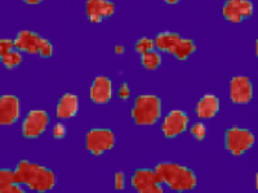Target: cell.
I'll return each instance as SVG.
<instances>
[{
    "label": "cell",
    "mask_w": 258,
    "mask_h": 193,
    "mask_svg": "<svg viewBox=\"0 0 258 193\" xmlns=\"http://www.w3.org/2000/svg\"><path fill=\"white\" fill-rule=\"evenodd\" d=\"M126 179L124 174L119 171L115 174L114 177V186L117 190H123L125 187Z\"/></svg>",
    "instance_id": "cell-25"
},
{
    "label": "cell",
    "mask_w": 258,
    "mask_h": 193,
    "mask_svg": "<svg viewBox=\"0 0 258 193\" xmlns=\"http://www.w3.org/2000/svg\"><path fill=\"white\" fill-rule=\"evenodd\" d=\"M189 118L180 110L171 111L164 118L161 130L165 137L174 138L183 133L187 128Z\"/></svg>",
    "instance_id": "cell-11"
},
{
    "label": "cell",
    "mask_w": 258,
    "mask_h": 193,
    "mask_svg": "<svg viewBox=\"0 0 258 193\" xmlns=\"http://www.w3.org/2000/svg\"><path fill=\"white\" fill-rule=\"evenodd\" d=\"M42 38L35 32L28 30L21 31L14 40L15 49L21 53L38 55Z\"/></svg>",
    "instance_id": "cell-13"
},
{
    "label": "cell",
    "mask_w": 258,
    "mask_h": 193,
    "mask_svg": "<svg viewBox=\"0 0 258 193\" xmlns=\"http://www.w3.org/2000/svg\"><path fill=\"white\" fill-rule=\"evenodd\" d=\"M253 11L251 0H226L222 8L224 19L233 24H241L250 19Z\"/></svg>",
    "instance_id": "cell-7"
},
{
    "label": "cell",
    "mask_w": 258,
    "mask_h": 193,
    "mask_svg": "<svg viewBox=\"0 0 258 193\" xmlns=\"http://www.w3.org/2000/svg\"><path fill=\"white\" fill-rule=\"evenodd\" d=\"M155 169L162 184L170 189L185 191L195 188L197 185L195 173L185 166L164 162L158 164Z\"/></svg>",
    "instance_id": "cell-2"
},
{
    "label": "cell",
    "mask_w": 258,
    "mask_h": 193,
    "mask_svg": "<svg viewBox=\"0 0 258 193\" xmlns=\"http://www.w3.org/2000/svg\"><path fill=\"white\" fill-rule=\"evenodd\" d=\"M115 53L118 55H122L125 52V48L123 45H117L115 47Z\"/></svg>",
    "instance_id": "cell-29"
},
{
    "label": "cell",
    "mask_w": 258,
    "mask_h": 193,
    "mask_svg": "<svg viewBox=\"0 0 258 193\" xmlns=\"http://www.w3.org/2000/svg\"><path fill=\"white\" fill-rule=\"evenodd\" d=\"M219 99L215 95L207 94L203 96L196 107L197 116L201 119H208L216 116L220 110Z\"/></svg>",
    "instance_id": "cell-16"
},
{
    "label": "cell",
    "mask_w": 258,
    "mask_h": 193,
    "mask_svg": "<svg viewBox=\"0 0 258 193\" xmlns=\"http://www.w3.org/2000/svg\"><path fill=\"white\" fill-rule=\"evenodd\" d=\"M14 174L16 183L39 192L50 190L55 184V176L51 170L27 160L18 163Z\"/></svg>",
    "instance_id": "cell-1"
},
{
    "label": "cell",
    "mask_w": 258,
    "mask_h": 193,
    "mask_svg": "<svg viewBox=\"0 0 258 193\" xmlns=\"http://www.w3.org/2000/svg\"><path fill=\"white\" fill-rule=\"evenodd\" d=\"M27 5L30 6H36L40 4L43 0H23Z\"/></svg>",
    "instance_id": "cell-30"
},
{
    "label": "cell",
    "mask_w": 258,
    "mask_h": 193,
    "mask_svg": "<svg viewBox=\"0 0 258 193\" xmlns=\"http://www.w3.org/2000/svg\"><path fill=\"white\" fill-rule=\"evenodd\" d=\"M113 87L111 80L105 76H99L94 80L90 89L91 100L97 104H105L112 98Z\"/></svg>",
    "instance_id": "cell-14"
},
{
    "label": "cell",
    "mask_w": 258,
    "mask_h": 193,
    "mask_svg": "<svg viewBox=\"0 0 258 193\" xmlns=\"http://www.w3.org/2000/svg\"><path fill=\"white\" fill-rule=\"evenodd\" d=\"M0 192L3 193L24 192L25 190L20 186L19 184L14 183L0 189Z\"/></svg>",
    "instance_id": "cell-28"
},
{
    "label": "cell",
    "mask_w": 258,
    "mask_h": 193,
    "mask_svg": "<svg viewBox=\"0 0 258 193\" xmlns=\"http://www.w3.org/2000/svg\"><path fill=\"white\" fill-rule=\"evenodd\" d=\"M49 122V116L46 112L41 110L31 111L23 123V135L29 139L38 137L45 131Z\"/></svg>",
    "instance_id": "cell-10"
},
{
    "label": "cell",
    "mask_w": 258,
    "mask_h": 193,
    "mask_svg": "<svg viewBox=\"0 0 258 193\" xmlns=\"http://www.w3.org/2000/svg\"><path fill=\"white\" fill-rule=\"evenodd\" d=\"M156 49L159 52L173 55L179 60H185L197 50L195 41L173 32L159 33L155 39Z\"/></svg>",
    "instance_id": "cell-3"
},
{
    "label": "cell",
    "mask_w": 258,
    "mask_h": 193,
    "mask_svg": "<svg viewBox=\"0 0 258 193\" xmlns=\"http://www.w3.org/2000/svg\"><path fill=\"white\" fill-rule=\"evenodd\" d=\"M115 143L114 134L109 129H94L86 137V147L90 153L95 156H100L110 151Z\"/></svg>",
    "instance_id": "cell-6"
},
{
    "label": "cell",
    "mask_w": 258,
    "mask_h": 193,
    "mask_svg": "<svg viewBox=\"0 0 258 193\" xmlns=\"http://www.w3.org/2000/svg\"><path fill=\"white\" fill-rule=\"evenodd\" d=\"M162 58L158 50L155 49L141 55L143 66L147 70L155 71L162 63Z\"/></svg>",
    "instance_id": "cell-18"
},
{
    "label": "cell",
    "mask_w": 258,
    "mask_h": 193,
    "mask_svg": "<svg viewBox=\"0 0 258 193\" xmlns=\"http://www.w3.org/2000/svg\"><path fill=\"white\" fill-rule=\"evenodd\" d=\"M161 113L160 99L154 94H143L136 99L132 116L138 125L150 126L157 122Z\"/></svg>",
    "instance_id": "cell-4"
},
{
    "label": "cell",
    "mask_w": 258,
    "mask_h": 193,
    "mask_svg": "<svg viewBox=\"0 0 258 193\" xmlns=\"http://www.w3.org/2000/svg\"><path fill=\"white\" fill-rule=\"evenodd\" d=\"M79 108V101L77 95L68 93L59 100L57 105L56 115L60 119H69L77 114Z\"/></svg>",
    "instance_id": "cell-17"
},
{
    "label": "cell",
    "mask_w": 258,
    "mask_h": 193,
    "mask_svg": "<svg viewBox=\"0 0 258 193\" xmlns=\"http://www.w3.org/2000/svg\"><path fill=\"white\" fill-rule=\"evenodd\" d=\"M163 2L169 5H175L181 2V0H163Z\"/></svg>",
    "instance_id": "cell-31"
},
{
    "label": "cell",
    "mask_w": 258,
    "mask_h": 193,
    "mask_svg": "<svg viewBox=\"0 0 258 193\" xmlns=\"http://www.w3.org/2000/svg\"><path fill=\"white\" fill-rule=\"evenodd\" d=\"M0 56L3 65L9 70H12L19 66L23 60L21 52L16 49Z\"/></svg>",
    "instance_id": "cell-19"
},
{
    "label": "cell",
    "mask_w": 258,
    "mask_h": 193,
    "mask_svg": "<svg viewBox=\"0 0 258 193\" xmlns=\"http://www.w3.org/2000/svg\"><path fill=\"white\" fill-rule=\"evenodd\" d=\"M19 102L14 95L6 94L0 99V123L10 125L14 123L19 116Z\"/></svg>",
    "instance_id": "cell-15"
},
{
    "label": "cell",
    "mask_w": 258,
    "mask_h": 193,
    "mask_svg": "<svg viewBox=\"0 0 258 193\" xmlns=\"http://www.w3.org/2000/svg\"><path fill=\"white\" fill-rule=\"evenodd\" d=\"M15 49L14 40L3 38L0 40V56L3 55Z\"/></svg>",
    "instance_id": "cell-24"
},
{
    "label": "cell",
    "mask_w": 258,
    "mask_h": 193,
    "mask_svg": "<svg viewBox=\"0 0 258 193\" xmlns=\"http://www.w3.org/2000/svg\"><path fill=\"white\" fill-rule=\"evenodd\" d=\"M53 134L56 139H61L66 134V129L61 123H57L53 128Z\"/></svg>",
    "instance_id": "cell-27"
},
{
    "label": "cell",
    "mask_w": 258,
    "mask_h": 193,
    "mask_svg": "<svg viewBox=\"0 0 258 193\" xmlns=\"http://www.w3.org/2000/svg\"><path fill=\"white\" fill-rule=\"evenodd\" d=\"M115 10V6L111 0H87L85 4L86 15L93 24H99L111 17Z\"/></svg>",
    "instance_id": "cell-12"
},
{
    "label": "cell",
    "mask_w": 258,
    "mask_h": 193,
    "mask_svg": "<svg viewBox=\"0 0 258 193\" xmlns=\"http://www.w3.org/2000/svg\"><path fill=\"white\" fill-rule=\"evenodd\" d=\"M53 53V47L51 42L47 39L43 37L38 55L44 58H49L52 56Z\"/></svg>",
    "instance_id": "cell-22"
},
{
    "label": "cell",
    "mask_w": 258,
    "mask_h": 193,
    "mask_svg": "<svg viewBox=\"0 0 258 193\" xmlns=\"http://www.w3.org/2000/svg\"><path fill=\"white\" fill-rule=\"evenodd\" d=\"M253 93V84L248 77L239 75L230 80L229 96L233 103L238 105L249 103L252 99Z\"/></svg>",
    "instance_id": "cell-9"
},
{
    "label": "cell",
    "mask_w": 258,
    "mask_h": 193,
    "mask_svg": "<svg viewBox=\"0 0 258 193\" xmlns=\"http://www.w3.org/2000/svg\"><path fill=\"white\" fill-rule=\"evenodd\" d=\"M206 127L201 122H198L192 125L190 128V133L196 139L202 141L206 136Z\"/></svg>",
    "instance_id": "cell-23"
},
{
    "label": "cell",
    "mask_w": 258,
    "mask_h": 193,
    "mask_svg": "<svg viewBox=\"0 0 258 193\" xmlns=\"http://www.w3.org/2000/svg\"><path fill=\"white\" fill-rule=\"evenodd\" d=\"M156 49L155 40L147 37H142L136 42L135 49L141 55Z\"/></svg>",
    "instance_id": "cell-20"
},
{
    "label": "cell",
    "mask_w": 258,
    "mask_h": 193,
    "mask_svg": "<svg viewBox=\"0 0 258 193\" xmlns=\"http://www.w3.org/2000/svg\"><path fill=\"white\" fill-rule=\"evenodd\" d=\"M118 95L120 99L122 100H127L131 95V91L128 84L122 83L118 88Z\"/></svg>",
    "instance_id": "cell-26"
},
{
    "label": "cell",
    "mask_w": 258,
    "mask_h": 193,
    "mask_svg": "<svg viewBox=\"0 0 258 193\" xmlns=\"http://www.w3.org/2000/svg\"><path fill=\"white\" fill-rule=\"evenodd\" d=\"M132 184L139 192L155 193L163 191V184L155 169L140 168L136 170L132 178Z\"/></svg>",
    "instance_id": "cell-8"
},
{
    "label": "cell",
    "mask_w": 258,
    "mask_h": 193,
    "mask_svg": "<svg viewBox=\"0 0 258 193\" xmlns=\"http://www.w3.org/2000/svg\"><path fill=\"white\" fill-rule=\"evenodd\" d=\"M16 183L14 171L10 169H2L0 171V189Z\"/></svg>",
    "instance_id": "cell-21"
},
{
    "label": "cell",
    "mask_w": 258,
    "mask_h": 193,
    "mask_svg": "<svg viewBox=\"0 0 258 193\" xmlns=\"http://www.w3.org/2000/svg\"><path fill=\"white\" fill-rule=\"evenodd\" d=\"M254 141L253 134L245 128L232 127L225 133L226 149L234 156L245 154L252 147Z\"/></svg>",
    "instance_id": "cell-5"
}]
</instances>
